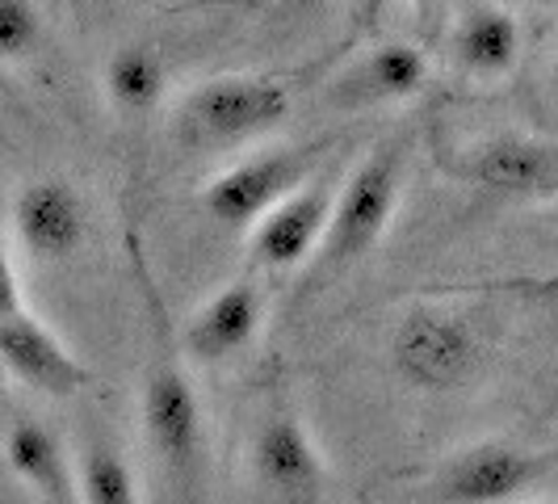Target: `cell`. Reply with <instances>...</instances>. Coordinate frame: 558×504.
Listing matches in <instances>:
<instances>
[{"mask_svg": "<svg viewBox=\"0 0 558 504\" xmlns=\"http://www.w3.org/2000/svg\"><path fill=\"white\" fill-rule=\"evenodd\" d=\"M131 252H135V269L143 281V299L151 311V349H147L140 399L143 433H147L151 454L160 458V467L177 479V488H197V476L206 467V408L194 387V374L185 365V345L168 328L160 290L143 265L140 244H131Z\"/></svg>", "mask_w": 558, "mask_h": 504, "instance_id": "6da1fadb", "label": "cell"}, {"mask_svg": "<svg viewBox=\"0 0 558 504\" xmlns=\"http://www.w3.org/2000/svg\"><path fill=\"white\" fill-rule=\"evenodd\" d=\"M403 185H408V140L387 135L344 172L328 240L307 269L311 278H328V274H344L362 265L391 231L399 202H403Z\"/></svg>", "mask_w": 558, "mask_h": 504, "instance_id": "7a4b0ae2", "label": "cell"}, {"mask_svg": "<svg viewBox=\"0 0 558 504\" xmlns=\"http://www.w3.org/2000/svg\"><path fill=\"white\" fill-rule=\"evenodd\" d=\"M492 358V333L475 308L420 303L391 333L395 374L420 395H449L475 383Z\"/></svg>", "mask_w": 558, "mask_h": 504, "instance_id": "3957f363", "label": "cell"}, {"mask_svg": "<svg viewBox=\"0 0 558 504\" xmlns=\"http://www.w3.org/2000/svg\"><path fill=\"white\" fill-rule=\"evenodd\" d=\"M294 110L290 88L260 72H223L194 84L172 113V135L190 152H240L274 135Z\"/></svg>", "mask_w": 558, "mask_h": 504, "instance_id": "277c9868", "label": "cell"}, {"mask_svg": "<svg viewBox=\"0 0 558 504\" xmlns=\"http://www.w3.org/2000/svg\"><path fill=\"white\" fill-rule=\"evenodd\" d=\"M344 143L349 140L332 131V135H315L307 143L269 147V152H252L244 160H235L219 177L206 181V190H202L206 219L223 231H248L269 206H278L286 194L307 185L315 172L336 165V152H344Z\"/></svg>", "mask_w": 558, "mask_h": 504, "instance_id": "5b68a950", "label": "cell"}, {"mask_svg": "<svg viewBox=\"0 0 558 504\" xmlns=\"http://www.w3.org/2000/svg\"><path fill=\"white\" fill-rule=\"evenodd\" d=\"M0 362L17 387L47 399H68L93 387V370L26 299L22 256L13 249L4 256V281H0Z\"/></svg>", "mask_w": 558, "mask_h": 504, "instance_id": "8992f818", "label": "cell"}, {"mask_svg": "<svg viewBox=\"0 0 558 504\" xmlns=\"http://www.w3.org/2000/svg\"><path fill=\"white\" fill-rule=\"evenodd\" d=\"M93 211L72 177H29L9 202V249L29 265H63L88 244Z\"/></svg>", "mask_w": 558, "mask_h": 504, "instance_id": "52a82bcc", "label": "cell"}, {"mask_svg": "<svg viewBox=\"0 0 558 504\" xmlns=\"http://www.w3.org/2000/svg\"><path fill=\"white\" fill-rule=\"evenodd\" d=\"M336 165L315 172L307 185L286 194L278 206H269L256 224L244 231V249L256 269L269 274H290V269H311L315 256L328 240V227L336 215V194H340Z\"/></svg>", "mask_w": 558, "mask_h": 504, "instance_id": "ba28073f", "label": "cell"}, {"mask_svg": "<svg viewBox=\"0 0 558 504\" xmlns=\"http://www.w3.org/2000/svg\"><path fill=\"white\" fill-rule=\"evenodd\" d=\"M446 172L483 194L517 202H558V140L537 135H487L446 160Z\"/></svg>", "mask_w": 558, "mask_h": 504, "instance_id": "9c48e42d", "label": "cell"}, {"mask_svg": "<svg viewBox=\"0 0 558 504\" xmlns=\"http://www.w3.org/2000/svg\"><path fill=\"white\" fill-rule=\"evenodd\" d=\"M248 463L256 483L278 504H324L328 463L311 437L307 420L286 399H274L252 429Z\"/></svg>", "mask_w": 558, "mask_h": 504, "instance_id": "30bf717a", "label": "cell"}, {"mask_svg": "<svg viewBox=\"0 0 558 504\" xmlns=\"http://www.w3.org/2000/svg\"><path fill=\"white\" fill-rule=\"evenodd\" d=\"M550 471V454L508 446V442H475L458 449L433 476V492L441 504H517Z\"/></svg>", "mask_w": 558, "mask_h": 504, "instance_id": "8fae6325", "label": "cell"}, {"mask_svg": "<svg viewBox=\"0 0 558 504\" xmlns=\"http://www.w3.org/2000/svg\"><path fill=\"white\" fill-rule=\"evenodd\" d=\"M433 63L416 43L387 38L365 47L357 59H349L332 81H328V101L340 110H374V106H399L412 101L428 88Z\"/></svg>", "mask_w": 558, "mask_h": 504, "instance_id": "7c38bea8", "label": "cell"}, {"mask_svg": "<svg viewBox=\"0 0 558 504\" xmlns=\"http://www.w3.org/2000/svg\"><path fill=\"white\" fill-rule=\"evenodd\" d=\"M265 324V290L260 281L240 274V278H227L215 295H206L185 328H181V345H185V358L202 365H223L235 353H244L252 340L260 336Z\"/></svg>", "mask_w": 558, "mask_h": 504, "instance_id": "4fadbf2b", "label": "cell"}, {"mask_svg": "<svg viewBox=\"0 0 558 504\" xmlns=\"http://www.w3.org/2000/svg\"><path fill=\"white\" fill-rule=\"evenodd\" d=\"M4 463L17 488L38 504H84L81 496V463L63 446L47 420L13 417L4 429Z\"/></svg>", "mask_w": 558, "mask_h": 504, "instance_id": "5bb4252c", "label": "cell"}, {"mask_svg": "<svg viewBox=\"0 0 558 504\" xmlns=\"http://www.w3.org/2000/svg\"><path fill=\"white\" fill-rule=\"evenodd\" d=\"M521 51H525L521 22L500 4L466 9L449 34V56L471 81H504L521 63Z\"/></svg>", "mask_w": 558, "mask_h": 504, "instance_id": "9a60e30c", "label": "cell"}, {"mask_svg": "<svg viewBox=\"0 0 558 504\" xmlns=\"http://www.w3.org/2000/svg\"><path fill=\"white\" fill-rule=\"evenodd\" d=\"M101 84H106V97H110V106L118 113L147 118V113H156L165 106L168 84H172V68H168V59L156 47L131 43V47H118L106 59Z\"/></svg>", "mask_w": 558, "mask_h": 504, "instance_id": "2e32d148", "label": "cell"}, {"mask_svg": "<svg viewBox=\"0 0 558 504\" xmlns=\"http://www.w3.org/2000/svg\"><path fill=\"white\" fill-rule=\"evenodd\" d=\"M81 496L84 504H143V488L126 454L106 442L88 437L81 446Z\"/></svg>", "mask_w": 558, "mask_h": 504, "instance_id": "e0dca14e", "label": "cell"}, {"mask_svg": "<svg viewBox=\"0 0 558 504\" xmlns=\"http://www.w3.org/2000/svg\"><path fill=\"white\" fill-rule=\"evenodd\" d=\"M43 43V13L34 0H0V59L17 68Z\"/></svg>", "mask_w": 558, "mask_h": 504, "instance_id": "ac0fdd59", "label": "cell"}, {"mask_svg": "<svg viewBox=\"0 0 558 504\" xmlns=\"http://www.w3.org/2000/svg\"><path fill=\"white\" fill-rule=\"evenodd\" d=\"M324 4H332V0H278V13H286V17H299V13L324 9Z\"/></svg>", "mask_w": 558, "mask_h": 504, "instance_id": "d6986e66", "label": "cell"}, {"mask_svg": "<svg viewBox=\"0 0 558 504\" xmlns=\"http://www.w3.org/2000/svg\"><path fill=\"white\" fill-rule=\"evenodd\" d=\"M408 4H412V9H420V13H433V9H441L446 0H408Z\"/></svg>", "mask_w": 558, "mask_h": 504, "instance_id": "ffe728a7", "label": "cell"}, {"mask_svg": "<svg viewBox=\"0 0 558 504\" xmlns=\"http://www.w3.org/2000/svg\"><path fill=\"white\" fill-rule=\"evenodd\" d=\"M4 504H38V501H22V496L13 492V496H9V501H4Z\"/></svg>", "mask_w": 558, "mask_h": 504, "instance_id": "44dd1931", "label": "cell"}, {"mask_svg": "<svg viewBox=\"0 0 558 504\" xmlns=\"http://www.w3.org/2000/svg\"><path fill=\"white\" fill-rule=\"evenodd\" d=\"M530 4H537V9H550V4H558V0H530Z\"/></svg>", "mask_w": 558, "mask_h": 504, "instance_id": "7402d4cb", "label": "cell"}]
</instances>
